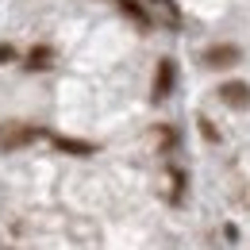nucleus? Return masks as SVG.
<instances>
[{
  "mask_svg": "<svg viewBox=\"0 0 250 250\" xmlns=\"http://www.w3.org/2000/svg\"><path fill=\"white\" fill-rule=\"evenodd\" d=\"M46 131L35 124H23V120H4L0 124V150L8 154V150H23V146H31V143H39Z\"/></svg>",
  "mask_w": 250,
  "mask_h": 250,
  "instance_id": "nucleus-1",
  "label": "nucleus"
},
{
  "mask_svg": "<svg viewBox=\"0 0 250 250\" xmlns=\"http://www.w3.org/2000/svg\"><path fill=\"white\" fill-rule=\"evenodd\" d=\"M239 58H243V50L235 42H216V46H208L200 54V62L208 69H231V65H239Z\"/></svg>",
  "mask_w": 250,
  "mask_h": 250,
  "instance_id": "nucleus-2",
  "label": "nucleus"
},
{
  "mask_svg": "<svg viewBox=\"0 0 250 250\" xmlns=\"http://www.w3.org/2000/svg\"><path fill=\"white\" fill-rule=\"evenodd\" d=\"M173 85H177V65H173V58H162L158 69H154V89H150V100L162 104L166 96L173 93Z\"/></svg>",
  "mask_w": 250,
  "mask_h": 250,
  "instance_id": "nucleus-3",
  "label": "nucleus"
},
{
  "mask_svg": "<svg viewBox=\"0 0 250 250\" xmlns=\"http://www.w3.org/2000/svg\"><path fill=\"white\" fill-rule=\"evenodd\" d=\"M216 96L227 104V108H239V112L250 108V85L247 81H223V85L216 89Z\"/></svg>",
  "mask_w": 250,
  "mask_h": 250,
  "instance_id": "nucleus-4",
  "label": "nucleus"
},
{
  "mask_svg": "<svg viewBox=\"0 0 250 250\" xmlns=\"http://www.w3.org/2000/svg\"><path fill=\"white\" fill-rule=\"evenodd\" d=\"M50 65H54V50H50V46H42V42L31 46V50L23 54V69H27V73H46Z\"/></svg>",
  "mask_w": 250,
  "mask_h": 250,
  "instance_id": "nucleus-5",
  "label": "nucleus"
},
{
  "mask_svg": "<svg viewBox=\"0 0 250 250\" xmlns=\"http://www.w3.org/2000/svg\"><path fill=\"white\" fill-rule=\"evenodd\" d=\"M50 143L62 150V154H77V158H89L96 154V143H85V139H69V135H50Z\"/></svg>",
  "mask_w": 250,
  "mask_h": 250,
  "instance_id": "nucleus-6",
  "label": "nucleus"
},
{
  "mask_svg": "<svg viewBox=\"0 0 250 250\" xmlns=\"http://www.w3.org/2000/svg\"><path fill=\"white\" fill-rule=\"evenodd\" d=\"M185 185H188L185 169H169V204H173V208H181V200H185Z\"/></svg>",
  "mask_w": 250,
  "mask_h": 250,
  "instance_id": "nucleus-7",
  "label": "nucleus"
},
{
  "mask_svg": "<svg viewBox=\"0 0 250 250\" xmlns=\"http://www.w3.org/2000/svg\"><path fill=\"white\" fill-rule=\"evenodd\" d=\"M120 8H124V16H131L139 27H150V16L143 12V4H135V0H120Z\"/></svg>",
  "mask_w": 250,
  "mask_h": 250,
  "instance_id": "nucleus-8",
  "label": "nucleus"
},
{
  "mask_svg": "<svg viewBox=\"0 0 250 250\" xmlns=\"http://www.w3.org/2000/svg\"><path fill=\"white\" fill-rule=\"evenodd\" d=\"M158 139H162V143H158L162 150H173V146H177V131H173V127H158Z\"/></svg>",
  "mask_w": 250,
  "mask_h": 250,
  "instance_id": "nucleus-9",
  "label": "nucleus"
},
{
  "mask_svg": "<svg viewBox=\"0 0 250 250\" xmlns=\"http://www.w3.org/2000/svg\"><path fill=\"white\" fill-rule=\"evenodd\" d=\"M8 62H20V50L12 42H0V65H8Z\"/></svg>",
  "mask_w": 250,
  "mask_h": 250,
  "instance_id": "nucleus-10",
  "label": "nucleus"
},
{
  "mask_svg": "<svg viewBox=\"0 0 250 250\" xmlns=\"http://www.w3.org/2000/svg\"><path fill=\"white\" fill-rule=\"evenodd\" d=\"M200 131H204V139H208V143H219V131H216L212 120H200Z\"/></svg>",
  "mask_w": 250,
  "mask_h": 250,
  "instance_id": "nucleus-11",
  "label": "nucleus"
},
{
  "mask_svg": "<svg viewBox=\"0 0 250 250\" xmlns=\"http://www.w3.org/2000/svg\"><path fill=\"white\" fill-rule=\"evenodd\" d=\"M162 4H169V0H162Z\"/></svg>",
  "mask_w": 250,
  "mask_h": 250,
  "instance_id": "nucleus-12",
  "label": "nucleus"
}]
</instances>
